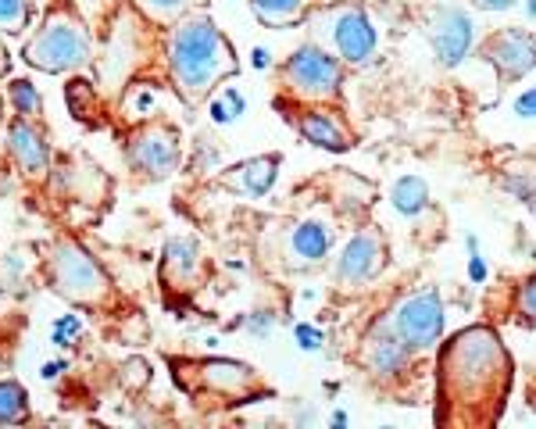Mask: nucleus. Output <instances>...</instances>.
<instances>
[{
    "label": "nucleus",
    "mask_w": 536,
    "mask_h": 429,
    "mask_svg": "<svg viewBox=\"0 0 536 429\" xmlns=\"http://www.w3.org/2000/svg\"><path fill=\"white\" fill-rule=\"evenodd\" d=\"M168 43H165V65L168 76L176 83L179 97L190 104L208 101L218 86L229 76H236V47L229 36L215 26V18L204 11H190L168 26Z\"/></svg>",
    "instance_id": "obj_1"
},
{
    "label": "nucleus",
    "mask_w": 536,
    "mask_h": 429,
    "mask_svg": "<svg viewBox=\"0 0 536 429\" xmlns=\"http://www.w3.org/2000/svg\"><path fill=\"white\" fill-rule=\"evenodd\" d=\"M93 29L76 4L54 0L33 26V36L22 43V61L47 76H72L93 65Z\"/></svg>",
    "instance_id": "obj_2"
},
{
    "label": "nucleus",
    "mask_w": 536,
    "mask_h": 429,
    "mask_svg": "<svg viewBox=\"0 0 536 429\" xmlns=\"http://www.w3.org/2000/svg\"><path fill=\"white\" fill-rule=\"evenodd\" d=\"M440 379H444V387H454V397H490L494 387L508 390L511 358L504 351L501 337L486 326L465 329V333L451 337V344L444 347V358H440Z\"/></svg>",
    "instance_id": "obj_3"
},
{
    "label": "nucleus",
    "mask_w": 536,
    "mask_h": 429,
    "mask_svg": "<svg viewBox=\"0 0 536 429\" xmlns=\"http://www.w3.org/2000/svg\"><path fill=\"white\" fill-rule=\"evenodd\" d=\"M43 269H47V283L54 294L76 308H104L115 297V279L108 276L101 258L72 236L54 240Z\"/></svg>",
    "instance_id": "obj_4"
},
{
    "label": "nucleus",
    "mask_w": 536,
    "mask_h": 429,
    "mask_svg": "<svg viewBox=\"0 0 536 429\" xmlns=\"http://www.w3.org/2000/svg\"><path fill=\"white\" fill-rule=\"evenodd\" d=\"M347 65L329 54L322 43H301L290 58L279 65V83L290 97L304 104H329L344 97Z\"/></svg>",
    "instance_id": "obj_5"
},
{
    "label": "nucleus",
    "mask_w": 536,
    "mask_h": 429,
    "mask_svg": "<svg viewBox=\"0 0 536 429\" xmlns=\"http://www.w3.org/2000/svg\"><path fill=\"white\" fill-rule=\"evenodd\" d=\"M311 26H319V40L329 54L344 61V65H369L376 58L379 33L372 18L358 4H329V8L311 15Z\"/></svg>",
    "instance_id": "obj_6"
},
{
    "label": "nucleus",
    "mask_w": 536,
    "mask_h": 429,
    "mask_svg": "<svg viewBox=\"0 0 536 429\" xmlns=\"http://www.w3.org/2000/svg\"><path fill=\"white\" fill-rule=\"evenodd\" d=\"M126 165L143 179H172L183 169V133L168 118H147L136 122L122 143Z\"/></svg>",
    "instance_id": "obj_7"
},
{
    "label": "nucleus",
    "mask_w": 536,
    "mask_h": 429,
    "mask_svg": "<svg viewBox=\"0 0 536 429\" xmlns=\"http://www.w3.org/2000/svg\"><path fill=\"white\" fill-rule=\"evenodd\" d=\"M444 326H447V308L436 286L415 290L411 297L397 301L394 308H390V315H386V329H390L411 354H422L440 344Z\"/></svg>",
    "instance_id": "obj_8"
},
{
    "label": "nucleus",
    "mask_w": 536,
    "mask_h": 429,
    "mask_svg": "<svg viewBox=\"0 0 536 429\" xmlns=\"http://www.w3.org/2000/svg\"><path fill=\"white\" fill-rule=\"evenodd\" d=\"M143 33H147V18L136 8H122L111 22L108 33V47H104L97 61V86L101 90H122L129 76L143 65V54H147V43H143Z\"/></svg>",
    "instance_id": "obj_9"
},
{
    "label": "nucleus",
    "mask_w": 536,
    "mask_h": 429,
    "mask_svg": "<svg viewBox=\"0 0 536 429\" xmlns=\"http://www.w3.org/2000/svg\"><path fill=\"white\" fill-rule=\"evenodd\" d=\"M390 247L379 226H361L347 236V244L340 247L333 261V279L340 286H365L386 269Z\"/></svg>",
    "instance_id": "obj_10"
},
{
    "label": "nucleus",
    "mask_w": 536,
    "mask_h": 429,
    "mask_svg": "<svg viewBox=\"0 0 536 429\" xmlns=\"http://www.w3.org/2000/svg\"><path fill=\"white\" fill-rule=\"evenodd\" d=\"M190 369L197 390L218 401H247L254 390H261V376L247 362L236 358H197V362H183Z\"/></svg>",
    "instance_id": "obj_11"
},
{
    "label": "nucleus",
    "mask_w": 536,
    "mask_h": 429,
    "mask_svg": "<svg viewBox=\"0 0 536 429\" xmlns=\"http://www.w3.org/2000/svg\"><path fill=\"white\" fill-rule=\"evenodd\" d=\"M429 47H433V58L444 68H461L469 61V54L476 51V22H472L469 11L444 4L429 15Z\"/></svg>",
    "instance_id": "obj_12"
},
{
    "label": "nucleus",
    "mask_w": 536,
    "mask_h": 429,
    "mask_svg": "<svg viewBox=\"0 0 536 429\" xmlns=\"http://www.w3.org/2000/svg\"><path fill=\"white\" fill-rule=\"evenodd\" d=\"M479 58L486 65H494V72L501 76V83H519L533 72L536 65V43L529 29L508 26L490 33L483 43H479Z\"/></svg>",
    "instance_id": "obj_13"
},
{
    "label": "nucleus",
    "mask_w": 536,
    "mask_h": 429,
    "mask_svg": "<svg viewBox=\"0 0 536 429\" xmlns=\"http://www.w3.org/2000/svg\"><path fill=\"white\" fill-rule=\"evenodd\" d=\"M161 286L172 294H186L204 276V247L197 236H168L158 261Z\"/></svg>",
    "instance_id": "obj_14"
},
{
    "label": "nucleus",
    "mask_w": 536,
    "mask_h": 429,
    "mask_svg": "<svg viewBox=\"0 0 536 429\" xmlns=\"http://www.w3.org/2000/svg\"><path fill=\"white\" fill-rule=\"evenodd\" d=\"M8 158L33 183L47 179V172L54 165V151L51 143H47V133L36 122H29V118H11L8 122Z\"/></svg>",
    "instance_id": "obj_15"
},
{
    "label": "nucleus",
    "mask_w": 536,
    "mask_h": 429,
    "mask_svg": "<svg viewBox=\"0 0 536 429\" xmlns=\"http://www.w3.org/2000/svg\"><path fill=\"white\" fill-rule=\"evenodd\" d=\"M329 254H333V226H329L326 219H319V215H308V219L294 222L283 240L286 265L297 272L315 269Z\"/></svg>",
    "instance_id": "obj_16"
},
{
    "label": "nucleus",
    "mask_w": 536,
    "mask_h": 429,
    "mask_svg": "<svg viewBox=\"0 0 536 429\" xmlns=\"http://www.w3.org/2000/svg\"><path fill=\"white\" fill-rule=\"evenodd\" d=\"M279 169H283V154H254V158H243V161H236V165H229V169H222L218 186L236 197L258 201V197L272 194Z\"/></svg>",
    "instance_id": "obj_17"
},
{
    "label": "nucleus",
    "mask_w": 536,
    "mask_h": 429,
    "mask_svg": "<svg viewBox=\"0 0 536 429\" xmlns=\"http://www.w3.org/2000/svg\"><path fill=\"white\" fill-rule=\"evenodd\" d=\"M294 126H297V136H301L304 143H311V147H319V151L347 154L354 147L351 129L336 118V111L322 108V104H304L294 115Z\"/></svg>",
    "instance_id": "obj_18"
},
{
    "label": "nucleus",
    "mask_w": 536,
    "mask_h": 429,
    "mask_svg": "<svg viewBox=\"0 0 536 429\" xmlns=\"http://www.w3.org/2000/svg\"><path fill=\"white\" fill-rule=\"evenodd\" d=\"M361 365L365 372L376 379H397L408 372L411 365V351L401 344V340L386 329V322H379L376 333L365 337V347H361Z\"/></svg>",
    "instance_id": "obj_19"
},
{
    "label": "nucleus",
    "mask_w": 536,
    "mask_h": 429,
    "mask_svg": "<svg viewBox=\"0 0 536 429\" xmlns=\"http://www.w3.org/2000/svg\"><path fill=\"white\" fill-rule=\"evenodd\" d=\"M251 15L265 29H294L308 18V0H251Z\"/></svg>",
    "instance_id": "obj_20"
},
{
    "label": "nucleus",
    "mask_w": 536,
    "mask_h": 429,
    "mask_svg": "<svg viewBox=\"0 0 536 429\" xmlns=\"http://www.w3.org/2000/svg\"><path fill=\"white\" fill-rule=\"evenodd\" d=\"M390 208L401 219H419L429 208V183L422 176H401L390 183Z\"/></svg>",
    "instance_id": "obj_21"
},
{
    "label": "nucleus",
    "mask_w": 536,
    "mask_h": 429,
    "mask_svg": "<svg viewBox=\"0 0 536 429\" xmlns=\"http://www.w3.org/2000/svg\"><path fill=\"white\" fill-rule=\"evenodd\" d=\"M33 419L29 390L18 379H0V426H22Z\"/></svg>",
    "instance_id": "obj_22"
},
{
    "label": "nucleus",
    "mask_w": 536,
    "mask_h": 429,
    "mask_svg": "<svg viewBox=\"0 0 536 429\" xmlns=\"http://www.w3.org/2000/svg\"><path fill=\"white\" fill-rule=\"evenodd\" d=\"M65 104H68V115L76 118V122H90L101 108V97H97V83H90L86 76H72L65 86Z\"/></svg>",
    "instance_id": "obj_23"
},
{
    "label": "nucleus",
    "mask_w": 536,
    "mask_h": 429,
    "mask_svg": "<svg viewBox=\"0 0 536 429\" xmlns=\"http://www.w3.org/2000/svg\"><path fill=\"white\" fill-rule=\"evenodd\" d=\"M243 111H247V97L240 93V86H222L208 97V115L215 126H233Z\"/></svg>",
    "instance_id": "obj_24"
},
{
    "label": "nucleus",
    "mask_w": 536,
    "mask_h": 429,
    "mask_svg": "<svg viewBox=\"0 0 536 429\" xmlns=\"http://www.w3.org/2000/svg\"><path fill=\"white\" fill-rule=\"evenodd\" d=\"M8 101L15 108V118H29V122H40L43 118V93L33 79H11L8 83Z\"/></svg>",
    "instance_id": "obj_25"
},
{
    "label": "nucleus",
    "mask_w": 536,
    "mask_h": 429,
    "mask_svg": "<svg viewBox=\"0 0 536 429\" xmlns=\"http://www.w3.org/2000/svg\"><path fill=\"white\" fill-rule=\"evenodd\" d=\"M133 8L154 26H176L179 18L193 11V0H133Z\"/></svg>",
    "instance_id": "obj_26"
},
{
    "label": "nucleus",
    "mask_w": 536,
    "mask_h": 429,
    "mask_svg": "<svg viewBox=\"0 0 536 429\" xmlns=\"http://www.w3.org/2000/svg\"><path fill=\"white\" fill-rule=\"evenodd\" d=\"M33 26V8L29 0H0V33L18 36Z\"/></svg>",
    "instance_id": "obj_27"
},
{
    "label": "nucleus",
    "mask_w": 536,
    "mask_h": 429,
    "mask_svg": "<svg viewBox=\"0 0 536 429\" xmlns=\"http://www.w3.org/2000/svg\"><path fill=\"white\" fill-rule=\"evenodd\" d=\"M276 308H254V312L240 315V319L233 322V329H243L247 337L254 340H268L272 337V329H276Z\"/></svg>",
    "instance_id": "obj_28"
},
{
    "label": "nucleus",
    "mask_w": 536,
    "mask_h": 429,
    "mask_svg": "<svg viewBox=\"0 0 536 429\" xmlns=\"http://www.w3.org/2000/svg\"><path fill=\"white\" fill-rule=\"evenodd\" d=\"M79 333H83V319H79V315H61V319L51 326V344L65 351V347L76 344Z\"/></svg>",
    "instance_id": "obj_29"
},
{
    "label": "nucleus",
    "mask_w": 536,
    "mask_h": 429,
    "mask_svg": "<svg viewBox=\"0 0 536 429\" xmlns=\"http://www.w3.org/2000/svg\"><path fill=\"white\" fill-rule=\"evenodd\" d=\"M294 340H297V347H301L304 354H315V351H322V347H326V333H322L315 322H297Z\"/></svg>",
    "instance_id": "obj_30"
},
{
    "label": "nucleus",
    "mask_w": 536,
    "mask_h": 429,
    "mask_svg": "<svg viewBox=\"0 0 536 429\" xmlns=\"http://www.w3.org/2000/svg\"><path fill=\"white\" fill-rule=\"evenodd\" d=\"M501 186H504V190H508V194L515 197L519 204H526V208L533 204V179H529V176H511V172H504V176H501Z\"/></svg>",
    "instance_id": "obj_31"
},
{
    "label": "nucleus",
    "mask_w": 536,
    "mask_h": 429,
    "mask_svg": "<svg viewBox=\"0 0 536 429\" xmlns=\"http://www.w3.org/2000/svg\"><path fill=\"white\" fill-rule=\"evenodd\" d=\"M533 104H536V93H533V86H526V90L511 101V115H519L522 122H533Z\"/></svg>",
    "instance_id": "obj_32"
},
{
    "label": "nucleus",
    "mask_w": 536,
    "mask_h": 429,
    "mask_svg": "<svg viewBox=\"0 0 536 429\" xmlns=\"http://www.w3.org/2000/svg\"><path fill=\"white\" fill-rule=\"evenodd\" d=\"M486 276H490V265H486V258L479 251H469V279H472V283H486Z\"/></svg>",
    "instance_id": "obj_33"
},
{
    "label": "nucleus",
    "mask_w": 536,
    "mask_h": 429,
    "mask_svg": "<svg viewBox=\"0 0 536 429\" xmlns=\"http://www.w3.org/2000/svg\"><path fill=\"white\" fill-rule=\"evenodd\" d=\"M533 301H536V283H533V276H529L526 283H522V319L526 322H533V315H536Z\"/></svg>",
    "instance_id": "obj_34"
},
{
    "label": "nucleus",
    "mask_w": 536,
    "mask_h": 429,
    "mask_svg": "<svg viewBox=\"0 0 536 429\" xmlns=\"http://www.w3.org/2000/svg\"><path fill=\"white\" fill-rule=\"evenodd\" d=\"M479 11H486V15H504V11H515V4L519 0H472Z\"/></svg>",
    "instance_id": "obj_35"
},
{
    "label": "nucleus",
    "mask_w": 536,
    "mask_h": 429,
    "mask_svg": "<svg viewBox=\"0 0 536 429\" xmlns=\"http://www.w3.org/2000/svg\"><path fill=\"white\" fill-rule=\"evenodd\" d=\"M251 68L254 72L272 68V51H268V47H251Z\"/></svg>",
    "instance_id": "obj_36"
},
{
    "label": "nucleus",
    "mask_w": 536,
    "mask_h": 429,
    "mask_svg": "<svg viewBox=\"0 0 536 429\" xmlns=\"http://www.w3.org/2000/svg\"><path fill=\"white\" fill-rule=\"evenodd\" d=\"M68 369V362L61 358V362H47L43 365V379H54V376H61V372Z\"/></svg>",
    "instance_id": "obj_37"
},
{
    "label": "nucleus",
    "mask_w": 536,
    "mask_h": 429,
    "mask_svg": "<svg viewBox=\"0 0 536 429\" xmlns=\"http://www.w3.org/2000/svg\"><path fill=\"white\" fill-rule=\"evenodd\" d=\"M347 422H351V415H347V412H333V415H329V426H347Z\"/></svg>",
    "instance_id": "obj_38"
},
{
    "label": "nucleus",
    "mask_w": 536,
    "mask_h": 429,
    "mask_svg": "<svg viewBox=\"0 0 536 429\" xmlns=\"http://www.w3.org/2000/svg\"><path fill=\"white\" fill-rule=\"evenodd\" d=\"M201 4H208V0H193V8H201Z\"/></svg>",
    "instance_id": "obj_39"
}]
</instances>
